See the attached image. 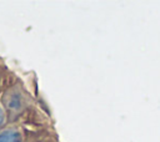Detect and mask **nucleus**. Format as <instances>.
Segmentation results:
<instances>
[{
  "mask_svg": "<svg viewBox=\"0 0 160 142\" xmlns=\"http://www.w3.org/2000/svg\"><path fill=\"white\" fill-rule=\"evenodd\" d=\"M8 110L11 112H19L24 107V101H22V95L15 90L10 91L6 96V101H4Z\"/></svg>",
  "mask_w": 160,
  "mask_h": 142,
  "instance_id": "1",
  "label": "nucleus"
},
{
  "mask_svg": "<svg viewBox=\"0 0 160 142\" xmlns=\"http://www.w3.org/2000/svg\"><path fill=\"white\" fill-rule=\"evenodd\" d=\"M0 142H21V136L15 130H8L0 135Z\"/></svg>",
  "mask_w": 160,
  "mask_h": 142,
  "instance_id": "2",
  "label": "nucleus"
},
{
  "mask_svg": "<svg viewBox=\"0 0 160 142\" xmlns=\"http://www.w3.org/2000/svg\"><path fill=\"white\" fill-rule=\"evenodd\" d=\"M2 120H4V115H2V111L0 110V125L2 123Z\"/></svg>",
  "mask_w": 160,
  "mask_h": 142,
  "instance_id": "3",
  "label": "nucleus"
}]
</instances>
